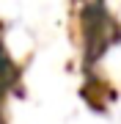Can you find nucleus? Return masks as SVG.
<instances>
[{"label": "nucleus", "instance_id": "f257e3e1", "mask_svg": "<svg viewBox=\"0 0 121 124\" xmlns=\"http://www.w3.org/2000/svg\"><path fill=\"white\" fill-rule=\"evenodd\" d=\"M80 25H83V53L85 63H96L107 50L113 47V41L118 39V25L110 17L107 6L102 3H88L80 11Z\"/></svg>", "mask_w": 121, "mask_h": 124}, {"label": "nucleus", "instance_id": "f03ea898", "mask_svg": "<svg viewBox=\"0 0 121 124\" xmlns=\"http://www.w3.org/2000/svg\"><path fill=\"white\" fill-rule=\"evenodd\" d=\"M17 77H19V69H17V63H14V58L8 55L6 44L0 41V80H6L8 85H14Z\"/></svg>", "mask_w": 121, "mask_h": 124}, {"label": "nucleus", "instance_id": "7ed1b4c3", "mask_svg": "<svg viewBox=\"0 0 121 124\" xmlns=\"http://www.w3.org/2000/svg\"><path fill=\"white\" fill-rule=\"evenodd\" d=\"M6 91H8V83H6V80H0V99H3Z\"/></svg>", "mask_w": 121, "mask_h": 124}]
</instances>
